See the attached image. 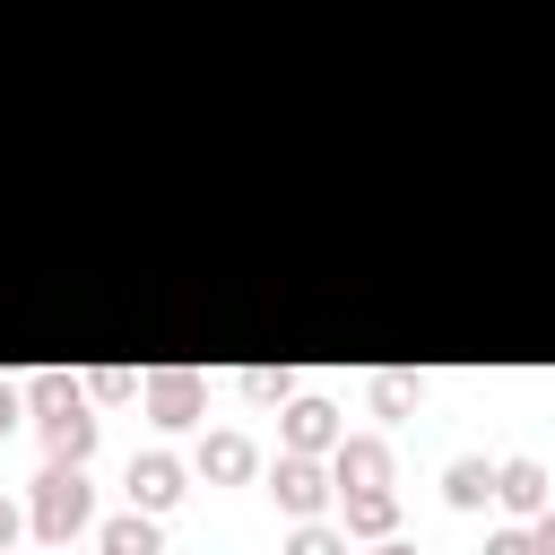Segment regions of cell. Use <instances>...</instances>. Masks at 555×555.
<instances>
[{
	"label": "cell",
	"instance_id": "52a82bcc",
	"mask_svg": "<svg viewBox=\"0 0 555 555\" xmlns=\"http://www.w3.org/2000/svg\"><path fill=\"white\" fill-rule=\"evenodd\" d=\"M43 451H52V460H87V451H95V416H87V408H52V416H43Z\"/></svg>",
	"mask_w": 555,
	"mask_h": 555
},
{
	"label": "cell",
	"instance_id": "30bf717a",
	"mask_svg": "<svg viewBox=\"0 0 555 555\" xmlns=\"http://www.w3.org/2000/svg\"><path fill=\"white\" fill-rule=\"evenodd\" d=\"M494 494H503L512 512H546V468H538V460H503V468H494Z\"/></svg>",
	"mask_w": 555,
	"mask_h": 555
},
{
	"label": "cell",
	"instance_id": "6da1fadb",
	"mask_svg": "<svg viewBox=\"0 0 555 555\" xmlns=\"http://www.w3.org/2000/svg\"><path fill=\"white\" fill-rule=\"evenodd\" d=\"M87 512H95V494H87V477H78V460H52V468L35 477V538H52V546H69V538L87 529Z\"/></svg>",
	"mask_w": 555,
	"mask_h": 555
},
{
	"label": "cell",
	"instance_id": "2e32d148",
	"mask_svg": "<svg viewBox=\"0 0 555 555\" xmlns=\"http://www.w3.org/2000/svg\"><path fill=\"white\" fill-rule=\"evenodd\" d=\"M243 399H286V364H251L243 373Z\"/></svg>",
	"mask_w": 555,
	"mask_h": 555
},
{
	"label": "cell",
	"instance_id": "ba28073f",
	"mask_svg": "<svg viewBox=\"0 0 555 555\" xmlns=\"http://www.w3.org/2000/svg\"><path fill=\"white\" fill-rule=\"evenodd\" d=\"M199 468H208L217 486H234V477H251V468H260V451H251L243 434H208V442H199Z\"/></svg>",
	"mask_w": 555,
	"mask_h": 555
},
{
	"label": "cell",
	"instance_id": "ffe728a7",
	"mask_svg": "<svg viewBox=\"0 0 555 555\" xmlns=\"http://www.w3.org/2000/svg\"><path fill=\"white\" fill-rule=\"evenodd\" d=\"M17 399H26V390H9V382H0V425H9V416H17Z\"/></svg>",
	"mask_w": 555,
	"mask_h": 555
},
{
	"label": "cell",
	"instance_id": "8992f818",
	"mask_svg": "<svg viewBox=\"0 0 555 555\" xmlns=\"http://www.w3.org/2000/svg\"><path fill=\"white\" fill-rule=\"evenodd\" d=\"M286 451H338V408L330 399H295L286 408Z\"/></svg>",
	"mask_w": 555,
	"mask_h": 555
},
{
	"label": "cell",
	"instance_id": "9c48e42d",
	"mask_svg": "<svg viewBox=\"0 0 555 555\" xmlns=\"http://www.w3.org/2000/svg\"><path fill=\"white\" fill-rule=\"evenodd\" d=\"M330 477H338V486H390V451H382V442H338Z\"/></svg>",
	"mask_w": 555,
	"mask_h": 555
},
{
	"label": "cell",
	"instance_id": "ac0fdd59",
	"mask_svg": "<svg viewBox=\"0 0 555 555\" xmlns=\"http://www.w3.org/2000/svg\"><path fill=\"white\" fill-rule=\"evenodd\" d=\"M486 555H538V546H529V529H494V538H486Z\"/></svg>",
	"mask_w": 555,
	"mask_h": 555
},
{
	"label": "cell",
	"instance_id": "3957f363",
	"mask_svg": "<svg viewBox=\"0 0 555 555\" xmlns=\"http://www.w3.org/2000/svg\"><path fill=\"white\" fill-rule=\"evenodd\" d=\"M199 373H182V364H165V373H147V416L156 425H199Z\"/></svg>",
	"mask_w": 555,
	"mask_h": 555
},
{
	"label": "cell",
	"instance_id": "277c9868",
	"mask_svg": "<svg viewBox=\"0 0 555 555\" xmlns=\"http://www.w3.org/2000/svg\"><path fill=\"white\" fill-rule=\"evenodd\" d=\"M130 503H139V512H165V503H182V460H165V451L130 460Z\"/></svg>",
	"mask_w": 555,
	"mask_h": 555
},
{
	"label": "cell",
	"instance_id": "5b68a950",
	"mask_svg": "<svg viewBox=\"0 0 555 555\" xmlns=\"http://www.w3.org/2000/svg\"><path fill=\"white\" fill-rule=\"evenodd\" d=\"M338 503H347V529L356 538H390L399 529V494L390 486H338Z\"/></svg>",
	"mask_w": 555,
	"mask_h": 555
},
{
	"label": "cell",
	"instance_id": "9a60e30c",
	"mask_svg": "<svg viewBox=\"0 0 555 555\" xmlns=\"http://www.w3.org/2000/svg\"><path fill=\"white\" fill-rule=\"evenodd\" d=\"M373 408H382V416H408V408H416V382H408V373H382V382H373Z\"/></svg>",
	"mask_w": 555,
	"mask_h": 555
},
{
	"label": "cell",
	"instance_id": "d6986e66",
	"mask_svg": "<svg viewBox=\"0 0 555 555\" xmlns=\"http://www.w3.org/2000/svg\"><path fill=\"white\" fill-rule=\"evenodd\" d=\"M529 546H538V555H555V512H538V529H529Z\"/></svg>",
	"mask_w": 555,
	"mask_h": 555
},
{
	"label": "cell",
	"instance_id": "8fae6325",
	"mask_svg": "<svg viewBox=\"0 0 555 555\" xmlns=\"http://www.w3.org/2000/svg\"><path fill=\"white\" fill-rule=\"evenodd\" d=\"M442 494H451L460 512H477V503L494 494V468H486V460H451V468H442Z\"/></svg>",
	"mask_w": 555,
	"mask_h": 555
},
{
	"label": "cell",
	"instance_id": "44dd1931",
	"mask_svg": "<svg viewBox=\"0 0 555 555\" xmlns=\"http://www.w3.org/2000/svg\"><path fill=\"white\" fill-rule=\"evenodd\" d=\"M9 538H17V512H9V503H0V546H9Z\"/></svg>",
	"mask_w": 555,
	"mask_h": 555
},
{
	"label": "cell",
	"instance_id": "4fadbf2b",
	"mask_svg": "<svg viewBox=\"0 0 555 555\" xmlns=\"http://www.w3.org/2000/svg\"><path fill=\"white\" fill-rule=\"evenodd\" d=\"M26 408H35V416H52V408H78V382H69V373H35V382H26Z\"/></svg>",
	"mask_w": 555,
	"mask_h": 555
},
{
	"label": "cell",
	"instance_id": "7c38bea8",
	"mask_svg": "<svg viewBox=\"0 0 555 555\" xmlns=\"http://www.w3.org/2000/svg\"><path fill=\"white\" fill-rule=\"evenodd\" d=\"M104 555H156V520L130 503L121 520H104Z\"/></svg>",
	"mask_w": 555,
	"mask_h": 555
},
{
	"label": "cell",
	"instance_id": "603a6c76",
	"mask_svg": "<svg viewBox=\"0 0 555 555\" xmlns=\"http://www.w3.org/2000/svg\"><path fill=\"white\" fill-rule=\"evenodd\" d=\"M0 555H9V546H0Z\"/></svg>",
	"mask_w": 555,
	"mask_h": 555
},
{
	"label": "cell",
	"instance_id": "5bb4252c",
	"mask_svg": "<svg viewBox=\"0 0 555 555\" xmlns=\"http://www.w3.org/2000/svg\"><path fill=\"white\" fill-rule=\"evenodd\" d=\"M286 555H347V538H338L330 520H304V529L286 538Z\"/></svg>",
	"mask_w": 555,
	"mask_h": 555
},
{
	"label": "cell",
	"instance_id": "e0dca14e",
	"mask_svg": "<svg viewBox=\"0 0 555 555\" xmlns=\"http://www.w3.org/2000/svg\"><path fill=\"white\" fill-rule=\"evenodd\" d=\"M87 390H95V399H121V390H130V373H121V364H104V373H87Z\"/></svg>",
	"mask_w": 555,
	"mask_h": 555
},
{
	"label": "cell",
	"instance_id": "7a4b0ae2",
	"mask_svg": "<svg viewBox=\"0 0 555 555\" xmlns=\"http://www.w3.org/2000/svg\"><path fill=\"white\" fill-rule=\"evenodd\" d=\"M269 494H278V512H295V520H312V512L330 503V468H321L312 451H286V460L269 468Z\"/></svg>",
	"mask_w": 555,
	"mask_h": 555
},
{
	"label": "cell",
	"instance_id": "7402d4cb",
	"mask_svg": "<svg viewBox=\"0 0 555 555\" xmlns=\"http://www.w3.org/2000/svg\"><path fill=\"white\" fill-rule=\"evenodd\" d=\"M373 555H416V546H390V538H382V546H373Z\"/></svg>",
	"mask_w": 555,
	"mask_h": 555
}]
</instances>
